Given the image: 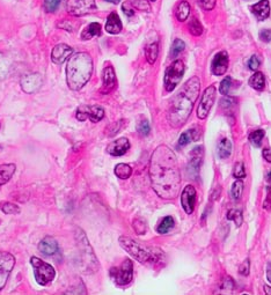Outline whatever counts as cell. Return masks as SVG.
I'll list each match as a JSON object with an SVG mask.
<instances>
[{
	"mask_svg": "<svg viewBox=\"0 0 271 295\" xmlns=\"http://www.w3.org/2000/svg\"><path fill=\"white\" fill-rule=\"evenodd\" d=\"M122 10H123L124 14H126V17H132V15L135 14V11H133L132 5H131L130 2H126V4L122 5Z\"/></svg>",
	"mask_w": 271,
	"mask_h": 295,
	"instance_id": "681fc988",
	"label": "cell"
},
{
	"mask_svg": "<svg viewBox=\"0 0 271 295\" xmlns=\"http://www.w3.org/2000/svg\"><path fill=\"white\" fill-rule=\"evenodd\" d=\"M78 121H85L90 120L93 123H97L105 117V109L100 105H83L79 106L77 114H75Z\"/></svg>",
	"mask_w": 271,
	"mask_h": 295,
	"instance_id": "30bf717a",
	"label": "cell"
},
{
	"mask_svg": "<svg viewBox=\"0 0 271 295\" xmlns=\"http://www.w3.org/2000/svg\"><path fill=\"white\" fill-rule=\"evenodd\" d=\"M150 178L154 192L163 199L178 197L181 184L179 162L174 152L160 145L153 152L150 162Z\"/></svg>",
	"mask_w": 271,
	"mask_h": 295,
	"instance_id": "6da1fadb",
	"label": "cell"
},
{
	"mask_svg": "<svg viewBox=\"0 0 271 295\" xmlns=\"http://www.w3.org/2000/svg\"><path fill=\"white\" fill-rule=\"evenodd\" d=\"M200 135H202V131H200L199 126H195L189 131H185V132L182 133L181 137H180L178 147H184V146H187L189 142L199 140L200 138Z\"/></svg>",
	"mask_w": 271,
	"mask_h": 295,
	"instance_id": "44dd1931",
	"label": "cell"
},
{
	"mask_svg": "<svg viewBox=\"0 0 271 295\" xmlns=\"http://www.w3.org/2000/svg\"><path fill=\"white\" fill-rule=\"evenodd\" d=\"M17 167L13 163H7V165H0V185L7 183L14 175Z\"/></svg>",
	"mask_w": 271,
	"mask_h": 295,
	"instance_id": "484cf974",
	"label": "cell"
},
{
	"mask_svg": "<svg viewBox=\"0 0 271 295\" xmlns=\"http://www.w3.org/2000/svg\"><path fill=\"white\" fill-rule=\"evenodd\" d=\"M0 209L5 213V214H18L20 213V208L17 204L10 202H1L0 203Z\"/></svg>",
	"mask_w": 271,
	"mask_h": 295,
	"instance_id": "836d02e7",
	"label": "cell"
},
{
	"mask_svg": "<svg viewBox=\"0 0 271 295\" xmlns=\"http://www.w3.org/2000/svg\"><path fill=\"white\" fill-rule=\"evenodd\" d=\"M233 175H234V177H236V178L245 177V176H246L245 163H243V162H236L235 166H234Z\"/></svg>",
	"mask_w": 271,
	"mask_h": 295,
	"instance_id": "ab89813d",
	"label": "cell"
},
{
	"mask_svg": "<svg viewBox=\"0 0 271 295\" xmlns=\"http://www.w3.org/2000/svg\"><path fill=\"white\" fill-rule=\"evenodd\" d=\"M133 229L137 234H145L146 232V225L141 219H136L133 221Z\"/></svg>",
	"mask_w": 271,
	"mask_h": 295,
	"instance_id": "7bdbcfd3",
	"label": "cell"
},
{
	"mask_svg": "<svg viewBox=\"0 0 271 295\" xmlns=\"http://www.w3.org/2000/svg\"><path fill=\"white\" fill-rule=\"evenodd\" d=\"M242 192H243V182H241V181L234 182L232 185V190H231V196H232V199L235 200V202L240 200V198H241V196H242Z\"/></svg>",
	"mask_w": 271,
	"mask_h": 295,
	"instance_id": "d590c367",
	"label": "cell"
},
{
	"mask_svg": "<svg viewBox=\"0 0 271 295\" xmlns=\"http://www.w3.org/2000/svg\"><path fill=\"white\" fill-rule=\"evenodd\" d=\"M228 63H230V59H228L227 51H220V52H218L212 60L211 71L213 74L217 75V77L224 75L228 69Z\"/></svg>",
	"mask_w": 271,
	"mask_h": 295,
	"instance_id": "2e32d148",
	"label": "cell"
},
{
	"mask_svg": "<svg viewBox=\"0 0 271 295\" xmlns=\"http://www.w3.org/2000/svg\"><path fill=\"white\" fill-rule=\"evenodd\" d=\"M260 38L263 42H270L271 41V29H263L260 32Z\"/></svg>",
	"mask_w": 271,
	"mask_h": 295,
	"instance_id": "f907efd6",
	"label": "cell"
},
{
	"mask_svg": "<svg viewBox=\"0 0 271 295\" xmlns=\"http://www.w3.org/2000/svg\"><path fill=\"white\" fill-rule=\"evenodd\" d=\"M185 71V66L182 60L176 59L167 68L165 72V79H163V84H165V89L170 93L175 89L176 86L180 84V81L183 78Z\"/></svg>",
	"mask_w": 271,
	"mask_h": 295,
	"instance_id": "8992f818",
	"label": "cell"
},
{
	"mask_svg": "<svg viewBox=\"0 0 271 295\" xmlns=\"http://www.w3.org/2000/svg\"><path fill=\"white\" fill-rule=\"evenodd\" d=\"M102 33V27L99 22H92L90 23L83 30L81 33V39L84 41H88V39H92L93 37H97V36H101Z\"/></svg>",
	"mask_w": 271,
	"mask_h": 295,
	"instance_id": "cb8c5ba5",
	"label": "cell"
},
{
	"mask_svg": "<svg viewBox=\"0 0 271 295\" xmlns=\"http://www.w3.org/2000/svg\"><path fill=\"white\" fill-rule=\"evenodd\" d=\"M15 264V258L10 252L0 251V291L5 287Z\"/></svg>",
	"mask_w": 271,
	"mask_h": 295,
	"instance_id": "7c38bea8",
	"label": "cell"
},
{
	"mask_svg": "<svg viewBox=\"0 0 271 295\" xmlns=\"http://www.w3.org/2000/svg\"><path fill=\"white\" fill-rule=\"evenodd\" d=\"M264 131L263 130H256L253 131V132L249 135V141H251L252 145H254L255 147H260L262 144V140L264 138Z\"/></svg>",
	"mask_w": 271,
	"mask_h": 295,
	"instance_id": "e575fe53",
	"label": "cell"
},
{
	"mask_svg": "<svg viewBox=\"0 0 271 295\" xmlns=\"http://www.w3.org/2000/svg\"><path fill=\"white\" fill-rule=\"evenodd\" d=\"M249 85L256 90H263L266 86V78L262 72H256L249 78Z\"/></svg>",
	"mask_w": 271,
	"mask_h": 295,
	"instance_id": "83f0119b",
	"label": "cell"
},
{
	"mask_svg": "<svg viewBox=\"0 0 271 295\" xmlns=\"http://www.w3.org/2000/svg\"><path fill=\"white\" fill-rule=\"evenodd\" d=\"M232 153V144L228 139L224 138L218 144V155L220 159H227Z\"/></svg>",
	"mask_w": 271,
	"mask_h": 295,
	"instance_id": "f1b7e54d",
	"label": "cell"
},
{
	"mask_svg": "<svg viewBox=\"0 0 271 295\" xmlns=\"http://www.w3.org/2000/svg\"><path fill=\"white\" fill-rule=\"evenodd\" d=\"M200 7L205 11H211L215 8L216 0H197Z\"/></svg>",
	"mask_w": 271,
	"mask_h": 295,
	"instance_id": "ee69618b",
	"label": "cell"
},
{
	"mask_svg": "<svg viewBox=\"0 0 271 295\" xmlns=\"http://www.w3.org/2000/svg\"><path fill=\"white\" fill-rule=\"evenodd\" d=\"M249 270H251V261H249V260H246L241 264V266H240L239 273L242 276H248L249 275Z\"/></svg>",
	"mask_w": 271,
	"mask_h": 295,
	"instance_id": "bcb514c9",
	"label": "cell"
},
{
	"mask_svg": "<svg viewBox=\"0 0 271 295\" xmlns=\"http://www.w3.org/2000/svg\"><path fill=\"white\" fill-rule=\"evenodd\" d=\"M267 278H268V280H269L271 282V263L268 264V267H267Z\"/></svg>",
	"mask_w": 271,
	"mask_h": 295,
	"instance_id": "f5cc1de1",
	"label": "cell"
},
{
	"mask_svg": "<svg viewBox=\"0 0 271 295\" xmlns=\"http://www.w3.org/2000/svg\"><path fill=\"white\" fill-rule=\"evenodd\" d=\"M133 5H135L136 8H138V10L150 11V5H148V2L146 1V0H135Z\"/></svg>",
	"mask_w": 271,
	"mask_h": 295,
	"instance_id": "7dc6e473",
	"label": "cell"
},
{
	"mask_svg": "<svg viewBox=\"0 0 271 295\" xmlns=\"http://www.w3.org/2000/svg\"><path fill=\"white\" fill-rule=\"evenodd\" d=\"M102 81H103L101 88L102 94H109L115 89V87H116L117 85V80H116V74H115L114 68H112V66H106V68L103 69Z\"/></svg>",
	"mask_w": 271,
	"mask_h": 295,
	"instance_id": "e0dca14e",
	"label": "cell"
},
{
	"mask_svg": "<svg viewBox=\"0 0 271 295\" xmlns=\"http://www.w3.org/2000/svg\"><path fill=\"white\" fill-rule=\"evenodd\" d=\"M137 130H138V132L141 133L142 136H147L151 131L150 123H148L147 121H142L141 123H139V125L137 126Z\"/></svg>",
	"mask_w": 271,
	"mask_h": 295,
	"instance_id": "b9f144b4",
	"label": "cell"
},
{
	"mask_svg": "<svg viewBox=\"0 0 271 295\" xmlns=\"http://www.w3.org/2000/svg\"><path fill=\"white\" fill-rule=\"evenodd\" d=\"M62 0H44V10L48 13H54L59 8Z\"/></svg>",
	"mask_w": 271,
	"mask_h": 295,
	"instance_id": "74e56055",
	"label": "cell"
},
{
	"mask_svg": "<svg viewBox=\"0 0 271 295\" xmlns=\"http://www.w3.org/2000/svg\"><path fill=\"white\" fill-rule=\"evenodd\" d=\"M65 8L73 17H84L96 11L95 0H65Z\"/></svg>",
	"mask_w": 271,
	"mask_h": 295,
	"instance_id": "9c48e42d",
	"label": "cell"
},
{
	"mask_svg": "<svg viewBox=\"0 0 271 295\" xmlns=\"http://www.w3.org/2000/svg\"><path fill=\"white\" fill-rule=\"evenodd\" d=\"M200 80L197 77H193L182 86L180 92L176 94L170 103L167 120L175 129L183 126L193 111L197 97L199 95Z\"/></svg>",
	"mask_w": 271,
	"mask_h": 295,
	"instance_id": "7a4b0ae2",
	"label": "cell"
},
{
	"mask_svg": "<svg viewBox=\"0 0 271 295\" xmlns=\"http://www.w3.org/2000/svg\"><path fill=\"white\" fill-rule=\"evenodd\" d=\"M122 28H123V26H122V21L120 19V17H118L117 13L112 12V13L109 14L108 17H107V22H106L107 33L112 35H116L118 33H121Z\"/></svg>",
	"mask_w": 271,
	"mask_h": 295,
	"instance_id": "603a6c76",
	"label": "cell"
},
{
	"mask_svg": "<svg viewBox=\"0 0 271 295\" xmlns=\"http://www.w3.org/2000/svg\"><path fill=\"white\" fill-rule=\"evenodd\" d=\"M111 279L118 286H126L132 281L133 278V264L130 260H124L120 266L111 267L109 271Z\"/></svg>",
	"mask_w": 271,
	"mask_h": 295,
	"instance_id": "ba28073f",
	"label": "cell"
},
{
	"mask_svg": "<svg viewBox=\"0 0 271 295\" xmlns=\"http://www.w3.org/2000/svg\"><path fill=\"white\" fill-rule=\"evenodd\" d=\"M131 174H132V168L126 163H120L115 167V175L121 179L129 178Z\"/></svg>",
	"mask_w": 271,
	"mask_h": 295,
	"instance_id": "4dcf8cb0",
	"label": "cell"
},
{
	"mask_svg": "<svg viewBox=\"0 0 271 295\" xmlns=\"http://www.w3.org/2000/svg\"><path fill=\"white\" fill-rule=\"evenodd\" d=\"M130 141L126 138H120L116 140L111 141L110 144L107 146V152L114 156H121L124 155L129 151Z\"/></svg>",
	"mask_w": 271,
	"mask_h": 295,
	"instance_id": "d6986e66",
	"label": "cell"
},
{
	"mask_svg": "<svg viewBox=\"0 0 271 295\" xmlns=\"http://www.w3.org/2000/svg\"><path fill=\"white\" fill-rule=\"evenodd\" d=\"M203 146L195 147L191 152V157L188 165V173L191 176V178H196V176H199V168L203 162Z\"/></svg>",
	"mask_w": 271,
	"mask_h": 295,
	"instance_id": "5bb4252c",
	"label": "cell"
},
{
	"mask_svg": "<svg viewBox=\"0 0 271 295\" xmlns=\"http://www.w3.org/2000/svg\"><path fill=\"white\" fill-rule=\"evenodd\" d=\"M150 1H157V0H150Z\"/></svg>",
	"mask_w": 271,
	"mask_h": 295,
	"instance_id": "9f6ffc18",
	"label": "cell"
},
{
	"mask_svg": "<svg viewBox=\"0 0 271 295\" xmlns=\"http://www.w3.org/2000/svg\"><path fill=\"white\" fill-rule=\"evenodd\" d=\"M196 189L193 185H187L182 191L181 205L187 214H191L194 212L195 204H196Z\"/></svg>",
	"mask_w": 271,
	"mask_h": 295,
	"instance_id": "9a60e30c",
	"label": "cell"
},
{
	"mask_svg": "<svg viewBox=\"0 0 271 295\" xmlns=\"http://www.w3.org/2000/svg\"><path fill=\"white\" fill-rule=\"evenodd\" d=\"M42 84H43V79L38 73L23 75L22 79H21V88L27 94H34L35 92H37L41 88Z\"/></svg>",
	"mask_w": 271,
	"mask_h": 295,
	"instance_id": "4fadbf2b",
	"label": "cell"
},
{
	"mask_svg": "<svg viewBox=\"0 0 271 295\" xmlns=\"http://www.w3.org/2000/svg\"><path fill=\"white\" fill-rule=\"evenodd\" d=\"M75 239H77V244L79 248V254H80V261L83 263V271L85 273H93L96 272L97 269H99V263H97V260L94 255L93 249L90 247V244L88 243V240L85 233L81 229H78L77 235H75Z\"/></svg>",
	"mask_w": 271,
	"mask_h": 295,
	"instance_id": "5b68a950",
	"label": "cell"
},
{
	"mask_svg": "<svg viewBox=\"0 0 271 295\" xmlns=\"http://www.w3.org/2000/svg\"><path fill=\"white\" fill-rule=\"evenodd\" d=\"M175 221L174 218L173 217H165L163 219V220L160 221V224L158 225L157 227V232L159 234H166L168 233L170 229H173V227H174Z\"/></svg>",
	"mask_w": 271,
	"mask_h": 295,
	"instance_id": "f546056e",
	"label": "cell"
},
{
	"mask_svg": "<svg viewBox=\"0 0 271 295\" xmlns=\"http://www.w3.org/2000/svg\"><path fill=\"white\" fill-rule=\"evenodd\" d=\"M121 247L126 250L127 254L131 255L139 263L145 265H160L165 260V255L160 249L154 247H147L142 243L135 241L131 237L121 236L118 239Z\"/></svg>",
	"mask_w": 271,
	"mask_h": 295,
	"instance_id": "277c9868",
	"label": "cell"
},
{
	"mask_svg": "<svg viewBox=\"0 0 271 295\" xmlns=\"http://www.w3.org/2000/svg\"><path fill=\"white\" fill-rule=\"evenodd\" d=\"M269 181V185H268L267 190H268V193H267V198L266 200H264V208L267 209H270L271 208V179H268Z\"/></svg>",
	"mask_w": 271,
	"mask_h": 295,
	"instance_id": "c3c4849f",
	"label": "cell"
},
{
	"mask_svg": "<svg viewBox=\"0 0 271 295\" xmlns=\"http://www.w3.org/2000/svg\"><path fill=\"white\" fill-rule=\"evenodd\" d=\"M216 93H217V90H216L215 86H209L204 90L202 100H200L199 108H197V117L199 120H204L209 115L210 110L213 106V103L216 101Z\"/></svg>",
	"mask_w": 271,
	"mask_h": 295,
	"instance_id": "8fae6325",
	"label": "cell"
},
{
	"mask_svg": "<svg viewBox=\"0 0 271 295\" xmlns=\"http://www.w3.org/2000/svg\"><path fill=\"white\" fill-rule=\"evenodd\" d=\"M253 14L256 17L257 20L263 21L270 15V4L268 0H260L255 5L252 6Z\"/></svg>",
	"mask_w": 271,
	"mask_h": 295,
	"instance_id": "7402d4cb",
	"label": "cell"
},
{
	"mask_svg": "<svg viewBox=\"0 0 271 295\" xmlns=\"http://www.w3.org/2000/svg\"><path fill=\"white\" fill-rule=\"evenodd\" d=\"M227 219L228 220L234 221V224L236 225L237 227L241 226L242 221H243V217L242 213L239 211V209H230L227 213Z\"/></svg>",
	"mask_w": 271,
	"mask_h": 295,
	"instance_id": "8d00e7d4",
	"label": "cell"
},
{
	"mask_svg": "<svg viewBox=\"0 0 271 295\" xmlns=\"http://www.w3.org/2000/svg\"><path fill=\"white\" fill-rule=\"evenodd\" d=\"M264 292H266L267 295H271V287H269V286H264Z\"/></svg>",
	"mask_w": 271,
	"mask_h": 295,
	"instance_id": "db71d44e",
	"label": "cell"
},
{
	"mask_svg": "<svg viewBox=\"0 0 271 295\" xmlns=\"http://www.w3.org/2000/svg\"><path fill=\"white\" fill-rule=\"evenodd\" d=\"M263 157L268 161V162L271 163V150H269V148L263 150Z\"/></svg>",
	"mask_w": 271,
	"mask_h": 295,
	"instance_id": "816d5d0a",
	"label": "cell"
},
{
	"mask_svg": "<svg viewBox=\"0 0 271 295\" xmlns=\"http://www.w3.org/2000/svg\"><path fill=\"white\" fill-rule=\"evenodd\" d=\"M190 4H189L188 1H185V0H182L181 2L178 5V7H176L175 11V17L176 19H178L180 22H183L188 19V17L190 15Z\"/></svg>",
	"mask_w": 271,
	"mask_h": 295,
	"instance_id": "4316f807",
	"label": "cell"
},
{
	"mask_svg": "<svg viewBox=\"0 0 271 295\" xmlns=\"http://www.w3.org/2000/svg\"><path fill=\"white\" fill-rule=\"evenodd\" d=\"M73 54V49L68 44H57L51 51V60L57 65H62L69 57Z\"/></svg>",
	"mask_w": 271,
	"mask_h": 295,
	"instance_id": "ac0fdd59",
	"label": "cell"
},
{
	"mask_svg": "<svg viewBox=\"0 0 271 295\" xmlns=\"http://www.w3.org/2000/svg\"><path fill=\"white\" fill-rule=\"evenodd\" d=\"M93 73V59L90 53L78 52L70 57L66 66V81L72 90H80Z\"/></svg>",
	"mask_w": 271,
	"mask_h": 295,
	"instance_id": "3957f363",
	"label": "cell"
},
{
	"mask_svg": "<svg viewBox=\"0 0 271 295\" xmlns=\"http://www.w3.org/2000/svg\"><path fill=\"white\" fill-rule=\"evenodd\" d=\"M184 48H185L184 42L182 41V39L176 38L175 41L173 42L172 48H170V54H169L170 58H176V57L184 50Z\"/></svg>",
	"mask_w": 271,
	"mask_h": 295,
	"instance_id": "1f68e13d",
	"label": "cell"
},
{
	"mask_svg": "<svg viewBox=\"0 0 271 295\" xmlns=\"http://www.w3.org/2000/svg\"><path fill=\"white\" fill-rule=\"evenodd\" d=\"M107 2H110V4H118V2L121 1V0H105Z\"/></svg>",
	"mask_w": 271,
	"mask_h": 295,
	"instance_id": "11a10c76",
	"label": "cell"
},
{
	"mask_svg": "<svg viewBox=\"0 0 271 295\" xmlns=\"http://www.w3.org/2000/svg\"><path fill=\"white\" fill-rule=\"evenodd\" d=\"M189 32L191 33V35L194 36H200L203 34V26L202 23L199 22V19L194 17V19L190 20V22L188 24Z\"/></svg>",
	"mask_w": 271,
	"mask_h": 295,
	"instance_id": "d6a6232c",
	"label": "cell"
},
{
	"mask_svg": "<svg viewBox=\"0 0 271 295\" xmlns=\"http://www.w3.org/2000/svg\"><path fill=\"white\" fill-rule=\"evenodd\" d=\"M233 288H234V282L232 279H231L230 277H225V278L223 279V281H221L220 290H223L225 293H227L226 290H228V293H231Z\"/></svg>",
	"mask_w": 271,
	"mask_h": 295,
	"instance_id": "60d3db41",
	"label": "cell"
},
{
	"mask_svg": "<svg viewBox=\"0 0 271 295\" xmlns=\"http://www.w3.org/2000/svg\"><path fill=\"white\" fill-rule=\"evenodd\" d=\"M30 263L35 271V279L38 285L47 286L49 282H51L56 277V271L49 263H45L44 260H39L37 257L30 258Z\"/></svg>",
	"mask_w": 271,
	"mask_h": 295,
	"instance_id": "52a82bcc",
	"label": "cell"
},
{
	"mask_svg": "<svg viewBox=\"0 0 271 295\" xmlns=\"http://www.w3.org/2000/svg\"><path fill=\"white\" fill-rule=\"evenodd\" d=\"M38 250L45 256H53L58 251V242L51 236H45L38 244Z\"/></svg>",
	"mask_w": 271,
	"mask_h": 295,
	"instance_id": "ffe728a7",
	"label": "cell"
},
{
	"mask_svg": "<svg viewBox=\"0 0 271 295\" xmlns=\"http://www.w3.org/2000/svg\"><path fill=\"white\" fill-rule=\"evenodd\" d=\"M261 65V60L257 56H252V58L248 60V68L252 71H257Z\"/></svg>",
	"mask_w": 271,
	"mask_h": 295,
	"instance_id": "f6af8a7d",
	"label": "cell"
},
{
	"mask_svg": "<svg viewBox=\"0 0 271 295\" xmlns=\"http://www.w3.org/2000/svg\"><path fill=\"white\" fill-rule=\"evenodd\" d=\"M158 56H159V42L154 41L148 43L145 47V57L146 60H147L148 64L153 65V64L157 62Z\"/></svg>",
	"mask_w": 271,
	"mask_h": 295,
	"instance_id": "d4e9b609",
	"label": "cell"
},
{
	"mask_svg": "<svg viewBox=\"0 0 271 295\" xmlns=\"http://www.w3.org/2000/svg\"><path fill=\"white\" fill-rule=\"evenodd\" d=\"M231 87H232V78L226 77L223 81H221L219 90H220V93L223 94V95H228Z\"/></svg>",
	"mask_w": 271,
	"mask_h": 295,
	"instance_id": "f35d334b",
	"label": "cell"
}]
</instances>
